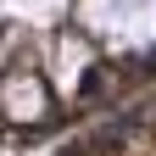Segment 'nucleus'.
<instances>
[{
  "mask_svg": "<svg viewBox=\"0 0 156 156\" xmlns=\"http://www.w3.org/2000/svg\"><path fill=\"white\" fill-rule=\"evenodd\" d=\"M156 84V0H0V140L95 128Z\"/></svg>",
  "mask_w": 156,
  "mask_h": 156,
  "instance_id": "1",
  "label": "nucleus"
},
{
  "mask_svg": "<svg viewBox=\"0 0 156 156\" xmlns=\"http://www.w3.org/2000/svg\"><path fill=\"white\" fill-rule=\"evenodd\" d=\"M56 156H156V89L140 95L134 106H123L117 117L84 128Z\"/></svg>",
  "mask_w": 156,
  "mask_h": 156,
  "instance_id": "2",
  "label": "nucleus"
}]
</instances>
